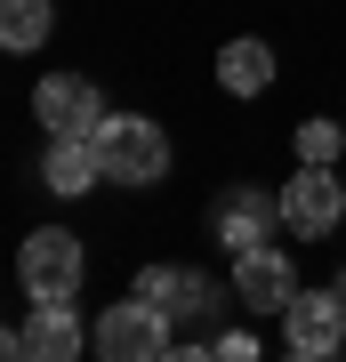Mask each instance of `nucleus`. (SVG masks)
<instances>
[{"label":"nucleus","instance_id":"obj_1","mask_svg":"<svg viewBox=\"0 0 346 362\" xmlns=\"http://www.w3.org/2000/svg\"><path fill=\"white\" fill-rule=\"evenodd\" d=\"M97 153H105V185H161L169 177V137L145 113H113L97 129Z\"/></svg>","mask_w":346,"mask_h":362},{"label":"nucleus","instance_id":"obj_2","mask_svg":"<svg viewBox=\"0 0 346 362\" xmlns=\"http://www.w3.org/2000/svg\"><path fill=\"white\" fill-rule=\"evenodd\" d=\"M16 282H25L33 306H73V290H81V242L64 226H40L25 250H16Z\"/></svg>","mask_w":346,"mask_h":362},{"label":"nucleus","instance_id":"obj_3","mask_svg":"<svg viewBox=\"0 0 346 362\" xmlns=\"http://www.w3.org/2000/svg\"><path fill=\"white\" fill-rule=\"evenodd\" d=\"M89 346L97 362H169V314H154L145 298H121V306L97 314Z\"/></svg>","mask_w":346,"mask_h":362},{"label":"nucleus","instance_id":"obj_4","mask_svg":"<svg viewBox=\"0 0 346 362\" xmlns=\"http://www.w3.org/2000/svg\"><path fill=\"white\" fill-rule=\"evenodd\" d=\"M33 113H40V129L49 137H97L105 121V97H97V81H81V73H49L33 89Z\"/></svg>","mask_w":346,"mask_h":362},{"label":"nucleus","instance_id":"obj_5","mask_svg":"<svg viewBox=\"0 0 346 362\" xmlns=\"http://www.w3.org/2000/svg\"><path fill=\"white\" fill-rule=\"evenodd\" d=\"M209 226H218V242L242 258V250H266V233L282 226V194H266V185H226L218 209H209Z\"/></svg>","mask_w":346,"mask_h":362},{"label":"nucleus","instance_id":"obj_6","mask_svg":"<svg viewBox=\"0 0 346 362\" xmlns=\"http://www.w3.org/2000/svg\"><path fill=\"white\" fill-rule=\"evenodd\" d=\"M346 218V185H338V169H314V161H298V177L282 185V226L290 233H330Z\"/></svg>","mask_w":346,"mask_h":362},{"label":"nucleus","instance_id":"obj_7","mask_svg":"<svg viewBox=\"0 0 346 362\" xmlns=\"http://www.w3.org/2000/svg\"><path fill=\"white\" fill-rule=\"evenodd\" d=\"M81 346H89V330H81L73 306H33L25 330H8V362H81Z\"/></svg>","mask_w":346,"mask_h":362},{"label":"nucleus","instance_id":"obj_8","mask_svg":"<svg viewBox=\"0 0 346 362\" xmlns=\"http://www.w3.org/2000/svg\"><path fill=\"white\" fill-rule=\"evenodd\" d=\"M282 338H290V354H338L346 346V298L338 290H298L282 306Z\"/></svg>","mask_w":346,"mask_h":362},{"label":"nucleus","instance_id":"obj_9","mask_svg":"<svg viewBox=\"0 0 346 362\" xmlns=\"http://www.w3.org/2000/svg\"><path fill=\"white\" fill-rule=\"evenodd\" d=\"M137 298H145L154 314H169V322H193V314L218 306V290H209L193 266H145V274H137Z\"/></svg>","mask_w":346,"mask_h":362},{"label":"nucleus","instance_id":"obj_10","mask_svg":"<svg viewBox=\"0 0 346 362\" xmlns=\"http://www.w3.org/2000/svg\"><path fill=\"white\" fill-rule=\"evenodd\" d=\"M233 290H242L250 314H282L298 298V274H290L282 250H242V258H233Z\"/></svg>","mask_w":346,"mask_h":362},{"label":"nucleus","instance_id":"obj_11","mask_svg":"<svg viewBox=\"0 0 346 362\" xmlns=\"http://www.w3.org/2000/svg\"><path fill=\"white\" fill-rule=\"evenodd\" d=\"M89 185H105L97 137H49V194H89Z\"/></svg>","mask_w":346,"mask_h":362},{"label":"nucleus","instance_id":"obj_12","mask_svg":"<svg viewBox=\"0 0 346 362\" xmlns=\"http://www.w3.org/2000/svg\"><path fill=\"white\" fill-rule=\"evenodd\" d=\"M218 89H233V97L274 89V49H266V40H226V49H218Z\"/></svg>","mask_w":346,"mask_h":362},{"label":"nucleus","instance_id":"obj_13","mask_svg":"<svg viewBox=\"0 0 346 362\" xmlns=\"http://www.w3.org/2000/svg\"><path fill=\"white\" fill-rule=\"evenodd\" d=\"M49 25H57L49 0H0V49H8V57L40 49V40H49Z\"/></svg>","mask_w":346,"mask_h":362},{"label":"nucleus","instance_id":"obj_14","mask_svg":"<svg viewBox=\"0 0 346 362\" xmlns=\"http://www.w3.org/2000/svg\"><path fill=\"white\" fill-rule=\"evenodd\" d=\"M338 145H346V121H298V161L330 169V161H338Z\"/></svg>","mask_w":346,"mask_h":362},{"label":"nucleus","instance_id":"obj_15","mask_svg":"<svg viewBox=\"0 0 346 362\" xmlns=\"http://www.w3.org/2000/svg\"><path fill=\"white\" fill-rule=\"evenodd\" d=\"M209 354H218V362H258V338H250V330H226Z\"/></svg>","mask_w":346,"mask_h":362},{"label":"nucleus","instance_id":"obj_16","mask_svg":"<svg viewBox=\"0 0 346 362\" xmlns=\"http://www.w3.org/2000/svg\"><path fill=\"white\" fill-rule=\"evenodd\" d=\"M169 362H218L209 346H169Z\"/></svg>","mask_w":346,"mask_h":362},{"label":"nucleus","instance_id":"obj_17","mask_svg":"<svg viewBox=\"0 0 346 362\" xmlns=\"http://www.w3.org/2000/svg\"><path fill=\"white\" fill-rule=\"evenodd\" d=\"M282 362H330V354H282Z\"/></svg>","mask_w":346,"mask_h":362},{"label":"nucleus","instance_id":"obj_18","mask_svg":"<svg viewBox=\"0 0 346 362\" xmlns=\"http://www.w3.org/2000/svg\"><path fill=\"white\" fill-rule=\"evenodd\" d=\"M338 298H346V274H338Z\"/></svg>","mask_w":346,"mask_h":362}]
</instances>
